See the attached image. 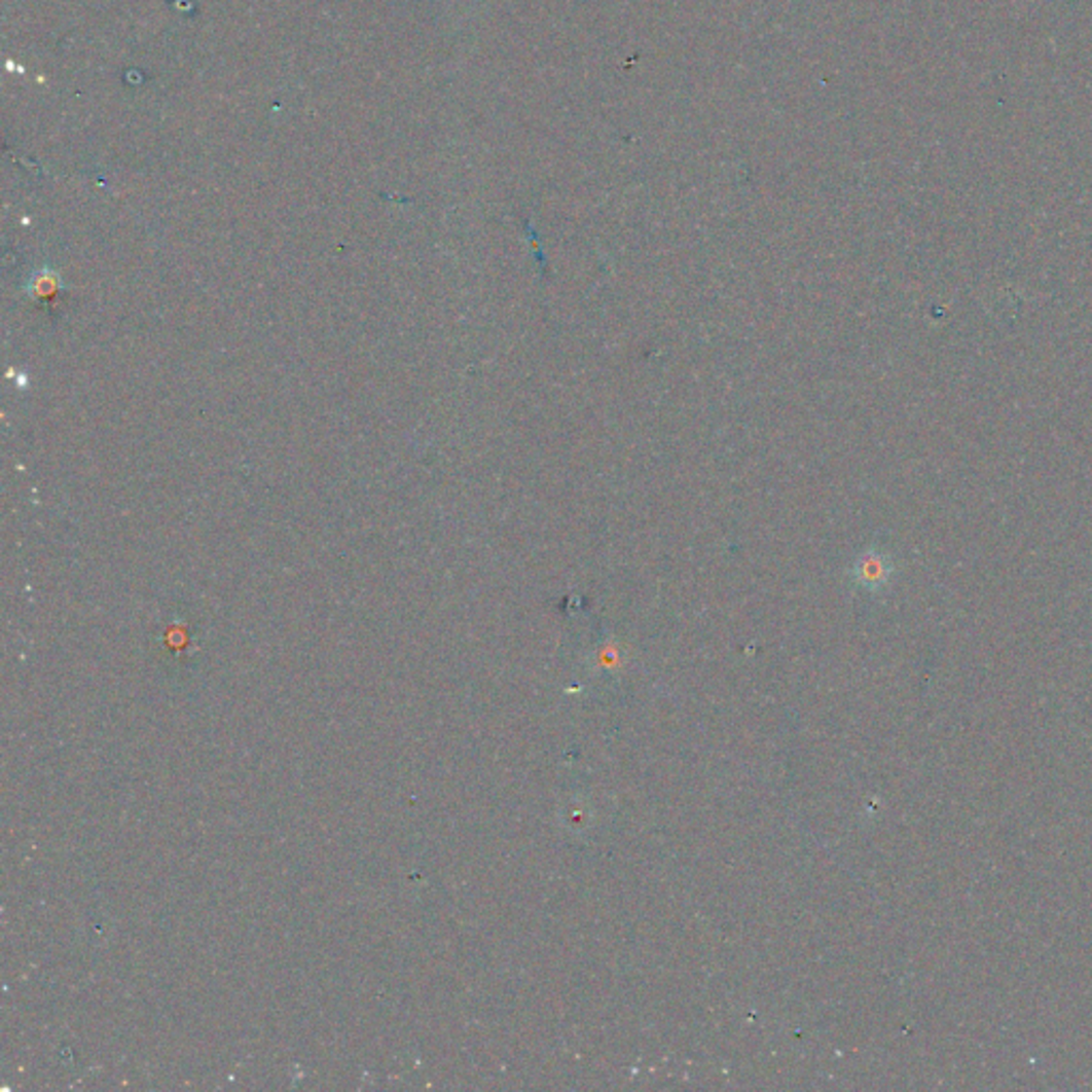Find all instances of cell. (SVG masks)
I'll use <instances>...</instances> for the list:
<instances>
[{
  "label": "cell",
  "instance_id": "1",
  "mask_svg": "<svg viewBox=\"0 0 1092 1092\" xmlns=\"http://www.w3.org/2000/svg\"><path fill=\"white\" fill-rule=\"evenodd\" d=\"M851 574H853V581L858 583V587L867 589V591H879L889 583V579H893L895 563L883 551L869 549L856 559Z\"/></svg>",
  "mask_w": 1092,
  "mask_h": 1092
}]
</instances>
